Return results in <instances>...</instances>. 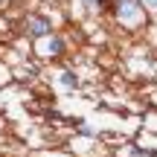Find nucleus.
<instances>
[{
	"label": "nucleus",
	"mask_w": 157,
	"mask_h": 157,
	"mask_svg": "<svg viewBox=\"0 0 157 157\" xmlns=\"http://www.w3.org/2000/svg\"><path fill=\"white\" fill-rule=\"evenodd\" d=\"M117 17L125 23H143L146 17H143V9H140V0H122L117 9Z\"/></svg>",
	"instance_id": "1"
},
{
	"label": "nucleus",
	"mask_w": 157,
	"mask_h": 157,
	"mask_svg": "<svg viewBox=\"0 0 157 157\" xmlns=\"http://www.w3.org/2000/svg\"><path fill=\"white\" fill-rule=\"evenodd\" d=\"M29 35H32V38L50 35V21H44V17H29Z\"/></svg>",
	"instance_id": "2"
},
{
	"label": "nucleus",
	"mask_w": 157,
	"mask_h": 157,
	"mask_svg": "<svg viewBox=\"0 0 157 157\" xmlns=\"http://www.w3.org/2000/svg\"><path fill=\"white\" fill-rule=\"evenodd\" d=\"M64 50V44H61V38H52L50 41V50H44V52H50V56H58V52Z\"/></svg>",
	"instance_id": "3"
},
{
	"label": "nucleus",
	"mask_w": 157,
	"mask_h": 157,
	"mask_svg": "<svg viewBox=\"0 0 157 157\" xmlns=\"http://www.w3.org/2000/svg\"><path fill=\"white\" fill-rule=\"evenodd\" d=\"M61 82L67 84V87H73V84H76V76H73V73H64V76H61Z\"/></svg>",
	"instance_id": "4"
},
{
	"label": "nucleus",
	"mask_w": 157,
	"mask_h": 157,
	"mask_svg": "<svg viewBox=\"0 0 157 157\" xmlns=\"http://www.w3.org/2000/svg\"><path fill=\"white\" fill-rule=\"evenodd\" d=\"M143 3H148V6H151V9L157 12V0H143Z\"/></svg>",
	"instance_id": "5"
},
{
	"label": "nucleus",
	"mask_w": 157,
	"mask_h": 157,
	"mask_svg": "<svg viewBox=\"0 0 157 157\" xmlns=\"http://www.w3.org/2000/svg\"><path fill=\"white\" fill-rule=\"evenodd\" d=\"M102 3H117V0H102Z\"/></svg>",
	"instance_id": "6"
}]
</instances>
